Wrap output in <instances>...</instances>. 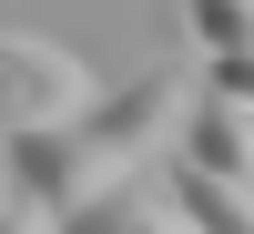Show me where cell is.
Here are the masks:
<instances>
[{
	"label": "cell",
	"mask_w": 254,
	"mask_h": 234,
	"mask_svg": "<svg viewBox=\"0 0 254 234\" xmlns=\"http://www.w3.org/2000/svg\"><path fill=\"white\" fill-rule=\"evenodd\" d=\"M203 92H214V102H244V112H254V51H214V61H203Z\"/></svg>",
	"instance_id": "cell-7"
},
{
	"label": "cell",
	"mask_w": 254,
	"mask_h": 234,
	"mask_svg": "<svg viewBox=\"0 0 254 234\" xmlns=\"http://www.w3.org/2000/svg\"><path fill=\"white\" fill-rule=\"evenodd\" d=\"M0 234H61V214H41V204L10 194V204H0Z\"/></svg>",
	"instance_id": "cell-8"
},
{
	"label": "cell",
	"mask_w": 254,
	"mask_h": 234,
	"mask_svg": "<svg viewBox=\"0 0 254 234\" xmlns=\"http://www.w3.org/2000/svg\"><path fill=\"white\" fill-rule=\"evenodd\" d=\"M183 10V31H193V51L214 61V51H254V0H173Z\"/></svg>",
	"instance_id": "cell-6"
},
{
	"label": "cell",
	"mask_w": 254,
	"mask_h": 234,
	"mask_svg": "<svg viewBox=\"0 0 254 234\" xmlns=\"http://www.w3.org/2000/svg\"><path fill=\"white\" fill-rule=\"evenodd\" d=\"M183 122H193V81L163 61V72H142V81H122V92H102L81 122L10 143V194L41 204V214H81L92 194H112V183H132V173H153V163L183 143Z\"/></svg>",
	"instance_id": "cell-1"
},
{
	"label": "cell",
	"mask_w": 254,
	"mask_h": 234,
	"mask_svg": "<svg viewBox=\"0 0 254 234\" xmlns=\"http://www.w3.org/2000/svg\"><path fill=\"white\" fill-rule=\"evenodd\" d=\"M61 234H193V224H183L173 183L132 173V183H112V194H92L81 214H61Z\"/></svg>",
	"instance_id": "cell-4"
},
{
	"label": "cell",
	"mask_w": 254,
	"mask_h": 234,
	"mask_svg": "<svg viewBox=\"0 0 254 234\" xmlns=\"http://www.w3.org/2000/svg\"><path fill=\"white\" fill-rule=\"evenodd\" d=\"M163 183H173V204H183V224H193V234H254V194H244V183L183 173V163H173Z\"/></svg>",
	"instance_id": "cell-5"
},
{
	"label": "cell",
	"mask_w": 254,
	"mask_h": 234,
	"mask_svg": "<svg viewBox=\"0 0 254 234\" xmlns=\"http://www.w3.org/2000/svg\"><path fill=\"white\" fill-rule=\"evenodd\" d=\"M173 163H183V173H214V183H244V194H254V112H244V102L193 92V122H183Z\"/></svg>",
	"instance_id": "cell-3"
},
{
	"label": "cell",
	"mask_w": 254,
	"mask_h": 234,
	"mask_svg": "<svg viewBox=\"0 0 254 234\" xmlns=\"http://www.w3.org/2000/svg\"><path fill=\"white\" fill-rule=\"evenodd\" d=\"M0 204H10V153H0Z\"/></svg>",
	"instance_id": "cell-9"
},
{
	"label": "cell",
	"mask_w": 254,
	"mask_h": 234,
	"mask_svg": "<svg viewBox=\"0 0 254 234\" xmlns=\"http://www.w3.org/2000/svg\"><path fill=\"white\" fill-rule=\"evenodd\" d=\"M92 72H81L61 41L41 31H0V143H31V133H61V122L92 112Z\"/></svg>",
	"instance_id": "cell-2"
}]
</instances>
